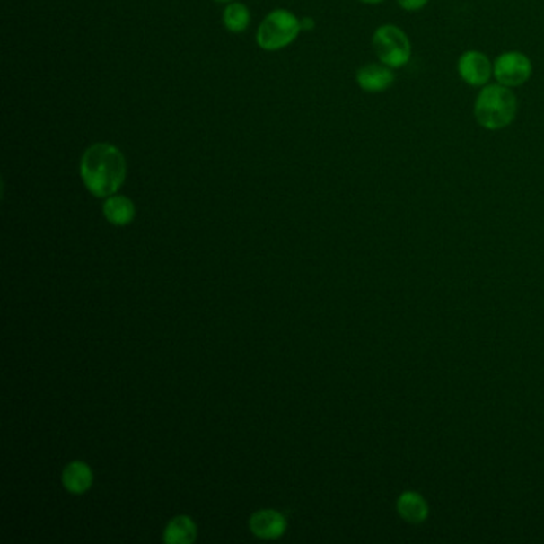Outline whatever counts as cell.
<instances>
[{"mask_svg":"<svg viewBox=\"0 0 544 544\" xmlns=\"http://www.w3.org/2000/svg\"><path fill=\"white\" fill-rule=\"evenodd\" d=\"M80 174L94 197L109 198L127 180V160L112 144L96 143L83 154Z\"/></svg>","mask_w":544,"mask_h":544,"instance_id":"1","label":"cell"},{"mask_svg":"<svg viewBox=\"0 0 544 544\" xmlns=\"http://www.w3.org/2000/svg\"><path fill=\"white\" fill-rule=\"evenodd\" d=\"M517 96L513 88L502 83L482 86L474 102V118L488 131L508 128L516 120Z\"/></svg>","mask_w":544,"mask_h":544,"instance_id":"2","label":"cell"},{"mask_svg":"<svg viewBox=\"0 0 544 544\" xmlns=\"http://www.w3.org/2000/svg\"><path fill=\"white\" fill-rule=\"evenodd\" d=\"M373 47L380 63L391 69H401L412 59V43L408 34L396 24H383L375 29Z\"/></svg>","mask_w":544,"mask_h":544,"instance_id":"3","label":"cell"},{"mask_svg":"<svg viewBox=\"0 0 544 544\" xmlns=\"http://www.w3.org/2000/svg\"><path fill=\"white\" fill-rule=\"evenodd\" d=\"M301 22L287 10H275L259 26L258 43L264 50H281L301 32Z\"/></svg>","mask_w":544,"mask_h":544,"instance_id":"4","label":"cell"},{"mask_svg":"<svg viewBox=\"0 0 544 544\" xmlns=\"http://www.w3.org/2000/svg\"><path fill=\"white\" fill-rule=\"evenodd\" d=\"M533 65L522 51H505L494 61V77L496 83L516 88L531 80Z\"/></svg>","mask_w":544,"mask_h":544,"instance_id":"5","label":"cell"},{"mask_svg":"<svg viewBox=\"0 0 544 544\" xmlns=\"http://www.w3.org/2000/svg\"><path fill=\"white\" fill-rule=\"evenodd\" d=\"M457 71L460 79L463 80L466 85L482 88L488 85V82L494 77V63L482 51L466 50L459 57Z\"/></svg>","mask_w":544,"mask_h":544,"instance_id":"6","label":"cell"},{"mask_svg":"<svg viewBox=\"0 0 544 544\" xmlns=\"http://www.w3.org/2000/svg\"><path fill=\"white\" fill-rule=\"evenodd\" d=\"M396 80L394 69L383 63H371L359 69L356 82L365 93H383L391 88Z\"/></svg>","mask_w":544,"mask_h":544,"instance_id":"7","label":"cell"},{"mask_svg":"<svg viewBox=\"0 0 544 544\" xmlns=\"http://www.w3.org/2000/svg\"><path fill=\"white\" fill-rule=\"evenodd\" d=\"M250 527L256 537L275 540L285 535L287 529L286 517L275 509H262L252 514Z\"/></svg>","mask_w":544,"mask_h":544,"instance_id":"8","label":"cell"},{"mask_svg":"<svg viewBox=\"0 0 544 544\" xmlns=\"http://www.w3.org/2000/svg\"><path fill=\"white\" fill-rule=\"evenodd\" d=\"M63 486L71 494H85L93 486V471L85 461H72L63 471Z\"/></svg>","mask_w":544,"mask_h":544,"instance_id":"9","label":"cell"},{"mask_svg":"<svg viewBox=\"0 0 544 544\" xmlns=\"http://www.w3.org/2000/svg\"><path fill=\"white\" fill-rule=\"evenodd\" d=\"M102 211L109 223L114 224V225H127L135 219V215H136L133 201L122 195L109 197L102 206Z\"/></svg>","mask_w":544,"mask_h":544,"instance_id":"10","label":"cell"},{"mask_svg":"<svg viewBox=\"0 0 544 544\" xmlns=\"http://www.w3.org/2000/svg\"><path fill=\"white\" fill-rule=\"evenodd\" d=\"M197 540V525L189 516H178L166 525L163 541L168 544H190Z\"/></svg>","mask_w":544,"mask_h":544,"instance_id":"11","label":"cell"},{"mask_svg":"<svg viewBox=\"0 0 544 544\" xmlns=\"http://www.w3.org/2000/svg\"><path fill=\"white\" fill-rule=\"evenodd\" d=\"M398 509L408 522H422L425 517L428 514V506L423 500L420 495L404 494L399 502H398Z\"/></svg>","mask_w":544,"mask_h":544,"instance_id":"12","label":"cell"},{"mask_svg":"<svg viewBox=\"0 0 544 544\" xmlns=\"http://www.w3.org/2000/svg\"><path fill=\"white\" fill-rule=\"evenodd\" d=\"M250 10L243 4H230L229 7L224 12V22L225 28L232 32H243L244 29L250 26Z\"/></svg>","mask_w":544,"mask_h":544,"instance_id":"13","label":"cell"},{"mask_svg":"<svg viewBox=\"0 0 544 544\" xmlns=\"http://www.w3.org/2000/svg\"><path fill=\"white\" fill-rule=\"evenodd\" d=\"M430 0H398V5L406 12H418L428 5Z\"/></svg>","mask_w":544,"mask_h":544,"instance_id":"14","label":"cell"},{"mask_svg":"<svg viewBox=\"0 0 544 544\" xmlns=\"http://www.w3.org/2000/svg\"><path fill=\"white\" fill-rule=\"evenodd\" d=\"M301 26L303 29H311L315 26V22L311 18H305V20H302Z\"/></svg>","mask_w":544,"mask_h":544,"instance_id":"15","label":"cell"},{"mask_svg":"<svg viewBox=\"0 0 544 544\" xmlns=\"http://www.w3.org/2000/svg\"><path fill=\"white\" fill-rule=\"evenodd\" d=\"M359 2H363V4H369V5H379V4H383L385 0H359Z\"/></svg>","mask_w":544,"mask_h":544,"instance_id":"16","label":"cell"},{"mask_svg":"<svg viewBox=\"0 0 544 544\" xmlns=\"http://www.w3.org/2000/svg\"><path fill=\"white\" fill-rule=\"evenodd\" d=\"M215 2H229V0H215Z\"/></svg>","mask_w":544,"mask_h":544,"instance_id":"17","label":"cell"}]
</instances>
